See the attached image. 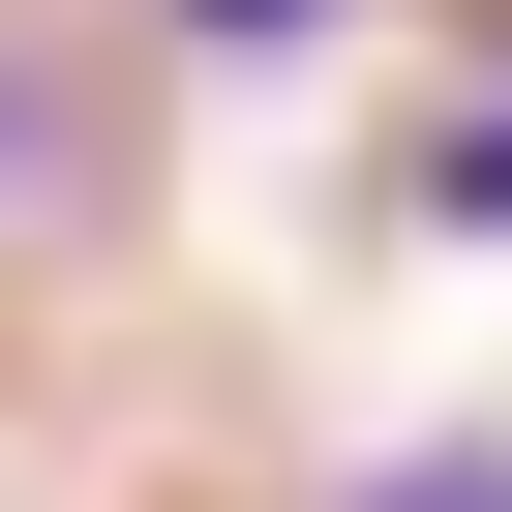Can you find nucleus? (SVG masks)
Returning a JSON list of instances; mask_svg holds the SVG:
<instances>
[{
	"mask_svg": "<svg viewBox=\"0 0 512 512\" xmlns=\"http://www.w3.org/2000/svg\"><path fill=\"white\" fill-rule=\"evenodd\" d=\"M362 512H512V452H422V482H362Z\"/></svg>",
	"mask_w": 512,
	"mask_h": 512,
	"instance_id": "obj_2",
	"label": "nucleus"
},
{
	"mask_svg": "<svg viewBox=\"0 0 512 512\" xmlns=\"http://www.w3.org/2000/svg\"><path fill=\"white\" fill-rule=\"evenodd\" d=\"M181 31H211V61H302V31H332V0H181Z\"/></svg>",
	"mask_w": 512,
	"mask_h": 512,
	"instance_id": "obj_1",
	"label": "nucleus"
},
{
	"mask_svg": "<svg viewBox=\"0 0 512 512\" xmlns=\"http://www.w3.org/2000/svg\"><path fill=\"white\" fill-rule=\"evenodd\" d=\"M452 211H512V121H482V151H452Z\"/></svg>",
	"mask_w": 512,
	"mask_h": 512,
	"instance_id": "obj_3",
	"label": "nucleus"
}]
</instances>
